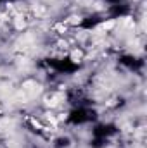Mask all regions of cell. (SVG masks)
<instances>
[{"mask_svg": "<svg viewBox=\"0 0 147 148\" xmlns=\"http://www.w3.org/2000/svg\"><path fill=\"white\" fill-rule=\"evenodd\" d=\"M14 26H16L17 29H23V28L26 26V21H24L21 16H16V19H14Z\"/></svg>", "mask_w": 147, "mask_h": 148, "instance_id": "1", "label": "cell"}, {"mask_svg": "<svg viewBox=\"0 0 147 148\" xmlns=\"http://www.w3.org/2000/svg\"><path fill=\"white\" fill-rule=\"evenodd\" d=\"M71 59H73L74 62H78V60L81 59V52H80V50H73V52H71Z\"/></svg>", "mask_w": 147, "mask_h": 148, "instance_id": "2", "label": "cell"}, {"mask_svg": "<svg viewBox=\"0 0 147 148\" xmlns=\"http://www.w3.org/2000/svg\"><path fill=\"white\" fill-rule=\"evenodd\" d=\"M69 23H71V24H76V23H80V17H76V16H74V17H71V19H69Z\"/></svg>", "mask_w": 147, "mask_h": 148, "instance_id": "3", "label": "cell"}]
</instances>
